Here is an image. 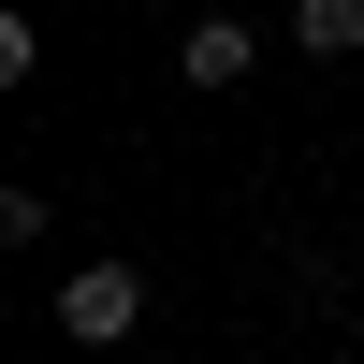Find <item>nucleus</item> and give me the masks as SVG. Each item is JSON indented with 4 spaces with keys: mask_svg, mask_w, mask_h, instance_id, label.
I'll return each mask as SVG.
<instances>
[{
    "mask_svg": "<svg viewBox=\"0 0 364 364\" xmlns=\"http://www.w3.org/2000/svg\"><path fill=\"white\" fill-rule=\"evenodd\" d=\"M132 321H146V277H132V262H73V277H58V336H73V350H117Z\"/></svg>",
    "mask_w": 364,
    "mask_h": 364,
    "instance_id": "nucleus-1",
    "label": "nucleus"
},
{
    "mask_svg": "<svg viewBox=\"0 0 364 364\" xmlns=\"http://www.w3.org/2000/svg\"><path fill=\"white\" fill-rule=\"evenodd\" d=\"M175 73H190V87H248V29H233V15H190Z\"/></svg>",
    "mask_w": 364,
    "mask_h": 364,
    "instance_id": "nucleus-2",
    "label": "nucleus"
},
{
    "mask_svg": "<svg viewBox=\"0 0 364 364\" xmlns=\"http://www.w3.org/2000/svg\"><path fill=\"white\" fill-rule=\"evenodd\" d=\"M291 44L306 58H364V0H291Z\"/></svg>",
    "mask_w": 364,
    "mask_h": 364,
    "instance_id": "nucleus-3",
    "label": "nucleus"
}]
</instances>
